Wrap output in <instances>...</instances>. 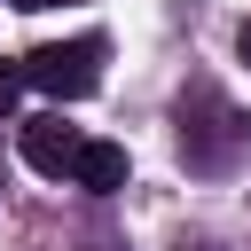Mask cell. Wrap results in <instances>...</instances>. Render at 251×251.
<instances>
[{
    "label": "cell",
    "instance_id": "obj_1",
    "mask_svg": "<svg viewBox=\"0 0 251 251\" xmlns=\"http://www.w3.org/2000/svg\"><path fill=\"white\" fill-rule=\"evenodd\" d=\"M102 39L86 31V39H47V47H31L16 71H24V86H39V94H55V102H86L94 86H102Z\"/></svg>",
    "mask_w": 251,
    "mask_h": 251
},
{
    "label": "cell",
    "instance_id": "obj_2",
    "mask_svg": "<svg viewBox=\"0 0 251 251\" xmlns=\"http://www.w3.org/2000/svg\"><path fill=\"white\" fill-rule=\"evenodd\" d=\"M78 149H86V133H78V126H63V118H24V165H31V173L71 180Z\"/></svg>",
    "mask_w": 251,
    "mask_h": 251
},
{
    "label": "cell",
    "instance_id": "obj_3",
    "mask_svg": "<svg viewBox=\"0 0 251 251\" xmlns=\"http://www.w3.org/2000/svg\"><path fill=\"white\" fill-rule=\"evenodd\" d=\"M71 180H78L86 196H118V188H126V149H118V141H86L78 165H71Z\"/></svg>",
    "mask_w": 251,
    "mask_h": 251
},
{
    "label": "cell",
    "instance_id": "obj_4",
    "mask_svg": "<svg viewBox=\"0 0 251 251\" xmlns=\"http://www.w3.org/2000/svg\"><path fill=\"white\" fill-rule=\"evenodd\" d=\"M16 94H24V71H16V63H0V118L16 110Z\"/></svg>",
    "mask_w": 251,
    "mask_h": 251
},
{
    "label": "cell",
    "instance_id": "obj_5",
    "mask_svg": "<svg viewBox=\"0 0 251 251\" xmlns=\"http://www.w3.org/2000/svg\"><path fill=\"white\" fill-rule=\"evenodd\" d=\"M235 47H243V63H251V24H243V39H235Z\"/></svg>",
    "mask_w": 251,
    "mask_h": 251
},
{
    "label": "cell",
    "instance_id": "obj_6",
    "mask_svg": "<svg viewBox=\"0 0 251 251\" xmlns=\"http://www.w3.org/2000/svg\"><path fill=\"white\" fill-rule=\"evenodd\" d=\"M94 251H118V243H94Z\"/></svg>",
    "mask_w": 251,
    "mask_h": 251
},
{
    "label": "cell",
    "instance_id": "obj_7",
    "mask_svg": "<svg viewBox=\"0 0 251 251\" xmlns=\"http://www.w3.org/2000/svg\"><path fill=\"white\" fill-rule=\"evenodd\" d=\"M16 8H39V0H16Z\"/></svg>",
    "mask_w": 251,
    "mask_h": 251
}]
</instances>
